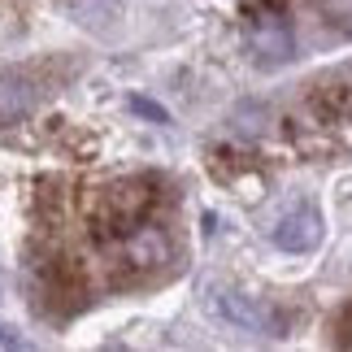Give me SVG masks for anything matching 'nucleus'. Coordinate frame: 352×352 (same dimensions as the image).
I'll return each instance as SVG.
<instances>
[{"label":"nucleus","instance_id":"nucleus-1","mask_svg":"<svg viewBox=\"0 0 352 352\" xmlns=\"http://www.w3.org/2000/svg\"><path fill=\"white\" fill-rule=\"evenodd\" d=\"M153 200H157L153 179H122L113 187H104L100 205H96V235L104 243H118L126 231H135L140 222H148Z\"/></svg>","mask_w":352,"mask_h":352},{"label":"nucleus","instance_id":"nucleus-2","mask_svg":"<svg viewBox=\"0 0 352 352\" xmlns=\"http://www.w3.org/2000/svg\"><path fill=\"white\" fill-rule=\"evenodd\" d=\"M248 44H252L261 65L287 61L292 57V22H287V13L278 5H270V0H256L248 9Z\"/></svg>","mask_w":352,"mask_h":352},{"label":"nucleus","instance_id":"nucleus-3","mask_svg":"<svg viewBox=\"0 0 352 352\" xmlns=\"http://www.w3.org/2000/svg\"><path fill=\"white\" fill-rule=\"evenodd\" d=\"M113 248H122V261H126L131 270H157V265L170 261V239L153 222H140L135 231L122 235Z\"/></svg>","mask_w":352,"mask_h":352},{"label":"nucleus","instance_id":"nucleus-4","mask_svg":"<svg viewBox=\"0 0 352 352\" xmlns=\"http://www.w3.org/2000/svg\"><path fill=\"white\" fill-rule=\"evenodd\" d=\"M318 239H322V218H318V209H309V205H300L274 226V243L287 248V252H309Z\"/></svg>","mask_w":352,"mask_h":352},{"label":"nucleus","instance_id":"nucleus-5","mask_svg":"<svg viewBox=\"0 0 352 352\" xmlns=\"http://www.w3.org/2000/svg\"><path fill=\"white\" fill-rule=\"evenodd\" d=\"M348 344H352V335H348Z\"/></svg>","mask_w":352,"mask_h":352}]
</instances>
